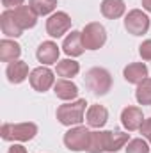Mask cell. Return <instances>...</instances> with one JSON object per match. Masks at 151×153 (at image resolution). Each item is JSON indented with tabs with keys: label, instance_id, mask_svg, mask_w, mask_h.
Segmentation results:
<instances>
[{
	"label": "cell",
	"instance_id": "4316f807",
	"mask_svg": "<svg viewBox=\"0 0 151 153\" xmlns=\"http://www.w3.org/2000/svg\"><path fill=\"white\" fill-rule=\"evenodd\" d=\"M141 134H142V137H146L151 143V117L144 119V123H142V126H141Z\"/></svg>",
	"mask_w": 151,
	"mask_h": 153
},
{
	"label": "cell",
	"instance_id": "f546056e",
	"mask_svg": "<svg viewBox=\"0 0 151 153\" xmlns=\"http://www.w3.org/2000/svg\"><path fill=\"white\" fill-rule=\"evenodd\" d=\"M142 7H144L148 13H151V0H142Z\"/></svg>",
	"mask_w": 151,
	"mask_h": 153
},
{
	"label": "cell",
	"instance_id": "484cf974",
	"mask_svg": "<svg viewBox=\"0 0 151 153\" xmlns=\"http://www.w3.org/2000/svg\"><path fill=\"white\" fill-rule=\"evenodd\" d=\"M139 55L142 57V61H151V39L142 41V45L139 46Z\"/></svg>",
	"mask_w": 151,
	"mask_h": 153
},
{
	"label": "cell",
	"instance_id": "5b68a950",
	"mask_svg": "<svg viewBox=\"0 0 151 153\" xmlns=\"http://www.w3.org/2000/svg\"><path fill=\"white\" fill-rule=\"evenodd\" d=\"M82 41L85 50H100L107 43V30L100 22H91L82 30Z\"/></svg>",
	"mask_w": 151,
	"mask_h": 153
},
{
	"label": "cell",
	"instance_id": "603a6c76",
	"mask_svg": "<svg viewBox=\"0 0 151 153\" xmlns=\"http://www.w3.org/2000/svg\"><path fill=\"white\" fill-rule=\"evenodd\" d=\"M128 143H130V134H124L121 130H114L112 134H110V143H109V150L107 152H110V153L119 152Z\"/></svg>",
	"mask_w": 151,
	"mask_h": 153
},
{
	"label": "cell",
	"instance_id": "9c48e42d",
	"mask_svg": "<svg viewBox=\"0 0 151 153\" xmlns=\"http://www.w3.org/2000/svg\"><path fill=\"white\" fill-rule=\"evenodd\" d=\"M144 119H146V117L142 116V111H141L139 107H133V105L124 107L123 112H121V123H123V126H124L128 132L141 130Z\"/></svg>",
	"mask_w": 151,
	"mask_h": 153
},
{
	"label": "cell",
	"instance_id": "52a82bcc",
	"mask_svg": "<svg viewBox=\"0 0 151 153\" xmlns=\"http://www.w3.org/2000/svg\"><path fill=\"white\" fill-rule=\"evenodd\" d=\"M70 29H71V18L64 11H57L50 14V18L46 20V32L52 38H62Z\"/></svg>",
	"mask_w": 151,
	"mask_h": 153
},
{
	"label": "cell",
	"instance_id": "cb8c5ba5",
	"mask_svg": "<svg viewBox=\"0 0 151 153\" xmlns=\"http://www.w3.org/2000/svg\"><path fill=\"white\" fill-rule=\"evenodd\" d=\"M135 98L141 105H151V76H148L146 80H142L137 85Z\"/></svg>",
	"mask_w": 151,
	"mask_h": 153
},
{
	"label": "cell",
	"instance_id": "ba28073f",
	"mask_svg": "<svg viewBox=\"0 0 151 153\" xmlns=\"http://www.w3.org/2000/svg\"><path fill=\"white\" fill-rule=\"evenodd\" d=\"M29 82L32 85L34 91L38 93H44L48 91L52 85H55V76H53V71L46 66H39V68H34L30 71V76H29Z\"/></svg>",
	"mask_w": 151,
	"mask_h": 153
},
{
	"label": "cell",
	"instance_id": "d6986e66",
	"mask_svg": "<svg viewBox=\"0 0 151 153\" xmlns=\"http://www.w3.org/2000/svg\"><path fill=\"white\" fill-rule=\"evenodd\" d=\"M21 55V46L13 39H2L0 41V61L2 62H13L18 61Z\"/></svg>",
	"mask_w": 151,
	"mask_h": 153
},
{
	"label": "cell",
	"instance_id": "30bf717a",
	"mask_svg": "<svg viewBox=\"0 0 151 153\" xmlns=\"http://www.w3.org/2000/svg\"><path fill=\"white\" fill-rule=\"evenodd\" d=\"M59 55H61V50H59L57 43H53V41H43L36 52V57L43 66H50V64L59 62Z\"/></svg>",
	"mask_w": 151,
	"mask_h": 153
},
{
	"label": "cell",
	"instance_id": "ac0fdd59",
	"mask_svg": "<svg viewBox=\"0 0 151 153\" xmlns=\"http://www.w3.org/2000/svg\"><path fill=\"white\" fill-rule=\"evenodd\" d=\"M13 13H14V18H16V22H18V25H20L23 30L36 27V23H38V14L32 11L30 5H21V7H18V9H13Z\"/></svg>",
	"mask_w": 151,
	"mask_h": 153
},
{
	"label": "cell",
	"instance_id": "7402d4cb",
	"mask_svg": "<svg viewBox=\"0 0 151 153\" xmlns=\"http://www.w3.org/2000/svg\"><path fill=\"white\" fill-rule=\"evenodd\" d=\"M29 5L38 16H46L52 14L57 7V0H29Z\"/></svg>",
	"mask_w": 151,
	"mask_h": 153
},
{
	"label": "cell",
	"instance_id": "d4e9b609",
	"mask_svg": "<svg viewBox=\"0 0 151 153\" xmlns=\"http://www.w3.org/2000/svg\"><path fill=\"white\" fill-rule=\"evenodd\" d=\"M126 153H150V146L144 139H132L128 143Z\"/></svg>",
	"mask_w": 151,
	"mask_h": 153
},
{
	"label": "cell",
	"instance_id": "7a4b0ae2",
	"mask_svg": "<svg viewBox=\"0 0 151 153\" xmlns=\"http://www.w3.org/2000/svg\"><path fill=\"white\" fill-rule=\"evenodd\" d=\"M38 134L36 123H4L0 128V135L4 141L13 143H27L32 141Z\"/></svg>",
	"mask_w": 151,
	"mask_h": 153
},
{
	"label": "cell",
	"instance_id": "4fadbf2b",
	"mask_svg": "<svg viewBox=\"0 0 151 153\" xmlns=\"http://www.w3.org/2000/svg\"><path fill=\"white\" fill-rule=\"evenodd\" d=\"M148 66L144 64V62H130L128 66H124V70H123V76H124V80L128 82V84H135V85H139L142 80H146L148 78Z\"/></svg>",
	"mask_w": 151,
	"mask_h": 153
},
{
	"label": "cell",
	"instance_id": "e0dca14e",
	"mask_svg": "<svg viewBox=\"0 0 151 153\" xmlns=\"http://www.w3.org/2000/svg\"><path fill=\"white\" fill-rule=\"evenodd\" d=\"M110 134H112V130L91 132V141H89L87 153H103V152H107V150H109V143H110Z\"/></svg>",
	"mask_w": 151,
	"mask_h": 153
},
{
	"label": "cell",
	"instance_id": "f1b7e54d",
	"mask_svg": "<svg viewBox=\"0 0 151 153\" xmlns=\"http://www.w3.org/2000/svg\"><path fill=\"white\" fill-rule=\"evenodd\" d=\"M7 153H27V148L25 146H21V144H13L11 148H9V152Z\"/></svg>",
	"mask_w": 151,
	"mask_h": 153
},
{
	"label": "cell",
	"instance_id": "7c38bea8",
	"mask_svg": "<svg viewBox=\"0 0 151 153\" xmlns=\"http://www.w3.org/2000/svg\"><path fill=\"white\" fill-rule=\"evenodd\" d=\"M62 50L70 57H80L84 53V50H85L84 41H82V32L71 30V34H68L62 41Z\"/></svg>",
	"mask_w": 151,
	"mask_h": 153
},
{
	"label": "cell",
	"instance_id": "2e32d148",
	"mask_svg": "<svg viewBox=\"0 0 151 153\" xmlns=\"http://www.w3.org/2000/svg\"><path fill=\"white\" fill-rule=\"evenodd\" d=\"M5 76L11 84H21L27 76H30L29 73V64L23 61H13L7 64L5 68Z\"/></svg>",
	"mask_w": 151,
	"mask_h": 153
},
{
	"label": "cell",
	"instance_id": "8992f818",
	"mask_svg": "<svg viewBox=\"0 0 151 153\" xmlns=\"http://www.w3.org/2000/svg\"><path fill=\"white\" fill-rule=\"evenodd\" d=\"M124 29L132 36H142L150 30V18L141 9H132L124 16Z\"/></svg>",
	"mask_w": 151,
	"mask_h": 153
},
{
	"label": "cell",
	"instance_id": "6da1fadb",
	"mask_svg": "<svg viewBox=\"0 0 151 153\" xmlns=\"http://www.w3.org/2000/svg\"><path fill=\"white\" fill-rule=\"evenodd\" d=\"M84 82H85V87L94 96H105L112 89V75L109 73V70L100 66L91 68L84 76Z\"/></svg>",
	"mask_w": 151,
	"mask_h": 153
},
{
	"label": "cell",
	"instance_id": "3957f363",
	"mask_svg": "<svg viewBox=\"0 0 151 153\" xmlns=\"http://www.w3.org/2000/svg\"><path fill=\"white\" fill-rule=\"evenodd\" d=\"M85 105L87 102L84 98L75 100L71 103H62L57 107V119L61 125L64 126H78L82 121H84V112H85Z\"/></svg>",
	"mask_w": 151,
	"mask_h": 153
},
{
	"label": "cell",
	"instance_id": "277c9868",
	"mask_svg": "<svg viewBox=\"0 0 151 153\" xmlns=\"http://www.w3.org/2000/svg\"><path fill=\"white\" fill-rule=\"evenodd\" d=\"M91 141V130L87 126H71L64 134V146L70 152H87Z\"/></svg>",
	"mask_w": 151,
	"mask_h": 153
},
{
	"label": "cell",
	"instance_id": "9a60e30c",
	"mask_svg": "<svg viewBox=\"0 0 151 153\" xmlns=\"http://www.w3.org/2000/svg\"><path fill=\"white\" fill-rule=\"evenodd\" d=\"M53 93L59 100H64V102H70V100H75L78 96V85L75 82H71L70 78H61L55 82L53 85Z\"/></svg>",
	"mask_w": 151,
	"mask_h": 153
},
{
	"label": "cell",
	"instance_id": "ffe728a7",
	"mask_svg": "<svg viewBox=\"0 0 151 153\" xmlns=\"http://www.w3.org/2000/svg\"><path fill=\"white\" fill-rule=\"evenodd\" d=\"M126 4L124 0H103L101 2V14L109 20H117L124 14Z\"/></svg>",
	"mask_w": 151,
	"mask_h": 153
},
{
	"label": "cell",
	"instance_id": "5bb4252c",
	"mask_svg": "<svg viewBox=\"0 0 151 153\" xmlns=\"http://www.w3.org/2000/svg\"><path fill=\"white\" fill-rule=\"evenodd\" d=\"M85 119H87V125H89V126L100 130V128H103V126L107 125V121H109V111H107L103 105L94 103V105H91V107L87 109Z\"/></svg>",
	"mask_w": 151,
	"mask_h": 153
},
{
	"label": "cell",
	"instance_id": "44dd1931",
	"mask_svg": "<svg viewBox=\"0 0 151 153\" xmlns=\"http://www.w3.org/2000/svg\"><path fill=\"white\" fill-rule=\"evenodd\" d=\"M55 71H57V75L62 76V78H73L80 71V64L76 61H73V59H62V61L57 62Z\"/></svg>",
	"mask_w": 151,
	"mask_h": 153
},
{
	"label": "cell",
	"instance_id": "8fae6325",
	"mask_svg": "<svg viewBox=\"0 0 151 153\" xmlns=\"http://www.w3.org/2000/svg\"><path fill=\"white\" fill-rule=\"evenodd\" d=\"M0 27H2V34L7 38H20L23 34V29L18 25L13 9H5L0 14Z\"/></svg>",
	"mask_w": 151,
	"mask_h": 153
},
{
	"label": "cell",
	"instance_id": "83f0119b",
	"mask_svg": "<svg viewBox=\"0 0 151 153\" xmlns=\"http://www.w3.org/2000/svg\"><path fill=\"white\" fill-rule=\"evenodd\" d=\"M23 2L25 0H2V5L5 9H18V7L23 5Z\"/></svg>",
	"mask_w": 151,
	"mask_h": 153
}]
</instances>
